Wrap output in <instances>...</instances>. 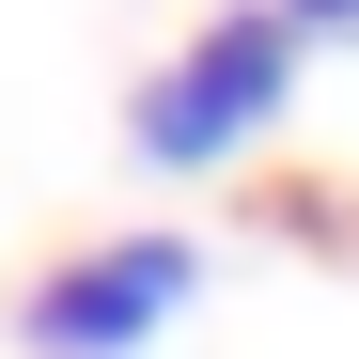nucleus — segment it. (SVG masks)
<instances>
[{"mask_svg": "<svg viewBox=\"0 0 359 359\" xmlns=\"http://www.w3.org/2000/svg\"><path fill=\"white\" fill-rule=\"evenodd\" d=\"M188 297H203V250H188V234H109V250L47 266V281L16 297V344H32V359H141Z\"/></svg>", "mask_w": 359, "mask_h": 359, "instance_id": "obj_2", "label": "nucleus"}, {"mask_svg": "<svg viewBox=\"0 0 359 359\" xmlns=\"http://www.w3.org/2000/svg\"><path fill=\"white\" fill-rule=\"evenodd\" d=\"M281 16H297V47H344V32H359V0H281Z\"/></svg>", "mask_w": 359, "mask_h": 359, "instance_id": "obj_3", "label": "nucleus"}, {"mask_svg": "<svg viewBox=\"0 0 359 359\" xmlns=\"http://www.w3.org/2000/svg\"><path fill=\"white\" fill-rule=\"evenodd\" d=\"M297 16L281 0H234V16H203L172 63L126 94V141H141V172H234L281 109H297Z\"/></svg>", "mask_w": 359, "mask_h": 359, "instance_id": "obj_1", "label": "nucleus"}]
</instances>
